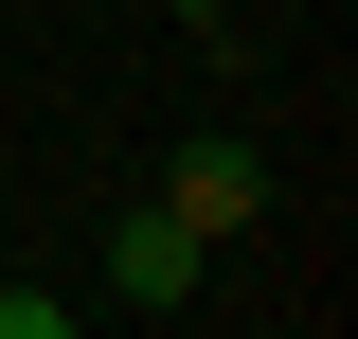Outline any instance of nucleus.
I'll list each match as a JSON object with an SVG mask.
<instances>
[{
    "label": "nucleus",
    "mask_w": 358,
    "mask_h": 339,
    "mask_svg": "<svg viewBox=\"0 0 358 339\" xmlns=\"http://www.w3.org/2000/svg\"><path fill=\"white\" fill-rule=\"evenodd\" d=\"M162 214H179V232H197V250H215L233 214H251V161H233V143H197V161H179V197H162Z\"/></svg>",
    "instance_id": "f257e3e1"
},
{
    "label": "nucleus",
    "mask_w": 358,
    "mask_h": 339,
    "mask_svg": "<svg viewBox=\"0 0 358 339\" xmlns=\"http://www.w3.org/2000/svg\"><path fill=\"white\" fill-rule=\"evenodd\" d=\"M126 286H143V303L197 286V232H179V214H126Z\"/></svg>",
    "instance_id": "f03ea898"
},
{
    "label": "nucleus",
    "mask_w": 358,
    "mask_h": 339,
    "mask_svg": "<svg viewBox=\"0 0 358 339\" xmlns=\"http://www.w3.org/2000/svg\"><path fill=\"white\" fill-rule=\"evenodd\" d=\"M0 339H72V322H54V303H36V286H0Z\"/></svg>",
    "instance_id": "7ed1b4c3"
}]
</instances>
